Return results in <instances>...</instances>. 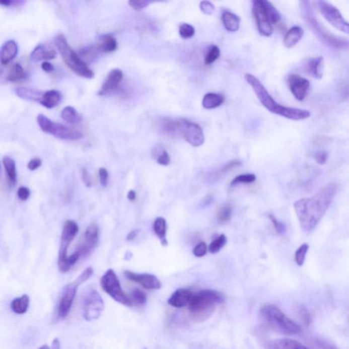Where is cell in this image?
<instances>
[{"label": "cell", "instance_id": "27", "mask_svg": "<svg viewBox=\"0 0 349 349\" xmlns=\"http://www.w3.org/2000/svg\"><path fill=\"white\" fill-rule=\"evenodd\" d=\"M15 93L18 97L22 99L30 100V101L38 102L39 103L44 93L36 89L19 87L15 88Z\"/></svg>", "mask_w": 349, "mask_h": 349}, {"label": "cell", "instance_id": "15", "mask_svg": "<svg viewBox=\"0 0 349 349\" xmlns=\"http://www.w3.org/2000/svg\"><path fill=\"white\" fill-rule=\"evenodd\" d=\"M287 84L291 94L298 101H303L307 97L310 89V83L305 77L296 74L287 77Z\"/></svg>", "mask_w": 349, "mask_h": 349}, {"label": "cell", "instance_id": "14", "mask_svg": "<svg viewBox=\"0 0 349 349\" xmlns=\"http://www.w3.org/2000/svg\"><path fill=\"white\" fill-rule=\"evenodd\" d=\"M252 12L259 34L266 37L271 36L273 32V27L272 25L270 24L269 19L266 14L263 0H256L253 2Z\"/></svg>", "mask_w": 349, "mask_h": 349}, {"label": "cell", "instance_id": "11", "mask_svg": "<svg viewBox=\"0 0 349 349\" xmlns=\"http://www.w3.org/2000/svg\"><path fill=\"white\" fill-rule=\"evenodd\" d=\"M320 13L326 21L337 30L349 35V22L345 20L340 11L328 2H317Z\"/></svg>", "mask_w": 349, "mask_h": 349}, {"label": "cell", "instance_id": "35", "mask_svg": "<svg viewBox=\"0 0 349 349\" xmlns=\"http://www.w3.org/2000/svg\"><path fill=\"white\" fill-rule=\"evenodd\" d=\"M152 156L156 159V162L159 165L168 166L170 165L171 159L167 150L161 146L158 145L152 150Z\"/></svg>", "mask_w": 349, "mask_h": 349}, {"label": "cell", "instance_id": "41", "mask_svg": "<svg viewBox=\"0 0 349 349\" xmlns=\"http://www.w3.org/2000/svg\"><path fill=\"white\" fill-rule=\"evenodd\" d=\"M256 176L252 173H248V174H244L238 175L235 177L234 179L231 181V186L239 184H251V183L255 182Z\"/></svg>", "mask_w": 349, "mask_h": 349}, {"label": "cell", "instance_id": "6", "mask_svg": "<svg viewBox=\"0 0 349 349\" xmlns=\"http://www.w3.org/2000/svg\"><path fill=\"white\" fill-rule=\"evenodd\" d=\"M54 42H55L56 47L58 49L63 61L71 70H72L75 74L84 77V78H93L94 75L93 71L89 68L88 65L71 47L66 38L63 34H57L54 39Z\"/></svg>", "mask_w": 349, "mask_h": 349}, {"label": "cell", "instance_id": "44", "mask_svg": "<svg viewBox=\"0 0 349 349\" xmlns=\"http://www.w3.org/2000/svg\"><path fill=\"white\" fill-rule=\"evenodd\" d=\"M179 35L184 39H189L195 34V30L193 26L190 24H183L179 26Z\"/></svg>", "mask_w": 349, "mask_h": 349}, {"label": "cell", "instance_id": "16", "mask_svg": "<svg viewBox=\"0 0 349 349\" xmlns=\"http://www.w3.org/2000/svg\"><path fill=\"white\" fill-rule=\"evenodd\" d=\"M99 237V227L95 223H91L85 232L84 241L80 248L76 250L80 252L81 256L86 257L92 253L97 246Z\"/></svg>", "mask_w": 349, "mask_h": 349}, {"label": "cell", "instance_id": "17", "mask_svg": "<svg viewBox=\"0 0 349 349\" xmlns=\"http://www.w3.org/2000/svg\"><path fill=\"white\" fill-rule=\"evenodd\" d=\"M123 275L126 278L132 282L138 283L144 288L148 290H156L162 287L161 281L153 274L150 273H138L126 270L123 272Z\"/></svg>", "mask_w": 349, "mask_h": 349}, {"label": "cell", "instance_id": "39", "mask_svg": "<svg viewBox=\"0 0 349 349\" xmlns=\"http://www.w3.org/2000/svg\"><path fill=\"white\" fill-rule=\"evenodd\" d=\"M232 207L230 205H225L221 207L218 213V221L221 224L228 223L231 220Z\"/></svg>", "mask_w": 349, "mask_h": 349}, {"label": "cell", "instance_id": "4", "mask_svg": "<svg viewBox=\"0 0 349 349\" xmlns=\"http://www.w3.org/2000/svg\"><path fill=\"white\" fill-rule=\"evenodd\" d=\"M225 300V296L219 291L204 289L195 292L189 304L188 310L192 317L204 319L211 315L212 312Z\"/></svg>", "mask_w": 349, "mask_h": 349}, {"label": "cell", "instance_id": "5", "mask_svg": "<svg viewBox=\"0 0 349 349\" xmlns=\"http://www.w3.org/2000/svg\"><path fill=\"white\" fill-rule=\"evenodd\" d=\"M260 314L265 323L277 332L286 335L302 333V327L287 317L282 310L273 304H267L262 306Z\"/></svg>", "mask_w": 349, "mask_h": 349}, {"label": "cell", "instance_id": "25", "mask_svg": "<svg viewBox=\"0 0 349 349\" xmlns=\"http://www.w3.org/2000/svg\"><path fill=\"white\" fill-rule=\"evenodd\" d=\"M61 95L57 90H51L44 92L39 103L47 109H53L61 103Z\"/></svg>", "mask_w": 349, "mask_h": 349}, {"label": "cell", "instance_id": "12", "mask_svg": "<svg viewBox=\"0 0 349 349\" xmlns=\"http://www.w3.org/2000/svg\"><path fill=\"white\" fill-rule=\"evenodd\" d=\"M82 285L83 283L77 277L73 283L67 285L61 291L60 298L56 308V314L59 319H65L68 315L74 302L77 290L79 287Z\"/></svg>", "mask_w": 349, "mask_h": 349}, {"label": "cell", "instance_id": "56", "mask_svg": "<svg viewBox=\"0 0 349 349\" xmlns=\"http://www.w3.org/2000/svg\"><path fill=\"white\" fill-rule=\"evenodd\" d=\"M24 1H19V0H4V1L0 2L1 5L4 6V7H19L25 4Z\"/></svg>", "mask_w": 349, "mask_h": 349}, {"label": "cell", "instance_id": "20", "mask_svg": "<svg viewBox=\"0 0 349 349\" xmlns=\"http://www.w3.org/2000/svg\"><path fill=\"white\" fill-rule=\"evenodd\" d=\"M57 55L55 50L49 44H40L36 46L30 54V58L34 61L51 60Z\"/></svg>", "mask_w": 349, "mask_h": 349}, {"label": "cell", "instance_id": "32", "mask_svg": "<svg viewBox=\"0 0 349 349\" xmlns=\"http://www.w3.org/2000/svg\"><path fill=\"white\" fill-rule=\"evenodd\" d=\"M27 77L26 71L20 63L11 65L7 75V80L10 82H17L24 80Z\"/></svg>", "mask_w": 349, "mask_h": 349}, {"label": "cell", "instance_id": "10", "mask_svg": "<svg viewBox=\"0 0 349 349\" xmlns=\"http://www.w3.org/2000/svg\"><path fill=\"white\" fill-rule=\"evenodd\" d=\"M105 309V303L99 293L91 289L84 294L82 300L83 316L87 321L99 319Z\"/></svg>", "mask_w": 349, "mask_h": 349}, {"label": "cell", "instance_id": "18", "mask_svg": "<svg viewBox=\"0 0 349 349\" xmlns=\"http://www.w3.org/2000/svg\"><path fill=\"white\" fill-rule=\"evenodd\" d=\"M123 75L122 71L118 68L113 69L110 71L109 75L104 82L101 88L98 92V95L104 96L114 93L118 90L121 82H122Z\"/></svg>", "mask_w": 349, "mask_h": 349}, {"label": "cell", "instance_id": "48", "mask_svg": "<svg viewBox=\"0 0 349 349\" xmlns=\"http://www.w3.org/2000/svg\"><path fill=\"white\" fill-rule=\"evenodd\" d=\"M206 252H207V246H206L205 242H201L198 243V244L194 247L193 254L196 257H202V256L205 255Z\"/></svg>", "mask_w": 349, "mask_h": 349}, {"label": "cell", "instance_id": "52", "mask_svg": "<svg viewBox=\"0 0 349 349\" xmlns=\"http://www.w3.org/2000/svg\"><path fill=\"white\" fill-rule=\"evenodd\" d=\"M100 182L103 187L107 186L109 180V173L105 168H100L99 169Z\"/></svg>", "mask_w": 349, "mask_h": 349}, {"label": "cell", "instance_id": "40", "mask_svg": "<svg viewBox=\"0 0 349 349\" xmlns=\"http://www.w3.org/2000/svg\"><path fill=\"white\" fill-rule=\"evenodd\" d=\"M308 249H309V246L307 244H304L299 247L296 254H295V261H296L297 265L300 267L302 266L305 261L306 256Z\"/></svg>", "mask_w": 349, "mask_h": 349}, {"label": "cell", "instance_id": "38", "mask_svg": "<svg viewBox=\"0 0 349 349\" xmlns=\"http://www.w3.org/2000/svg\"><path fill=\"white\" fill-rule=\"evenodd\" d=\"M227 238L226 235L222 234L210 244L209 251L212 254H217L221 251L226 245Z\"/></svg>", "mask_w": 349, "mask_h": 349}, {"label": "cell", "instance_id": "47", "mask_svg": "<svg viewBox=\"0 0 349 349\" xmlns=\"http://www.w3.org/2000/svg\"><path fill=\"white\" fill-rule=\"evenodd\" d=\"M151 3L152 2L147 1V0H139V1L133 0V1L128 2V5L135 11H142L145 8L148 7Z\"/></svg>", "mask_w": 349, "mask_h": 349}, {"label": "cell", "instance_id": "28", "mask_svg": "<svg viewBox=\"0 0 349 349\" xmlns=\"http://www.w3.org/2000/svg\"><path fill=\"white\" fill-rule=\"evenodd\" d=\"M30 303V297L28 295H24L12 301L11 308L15 314H24L28 311Z\"/></svg>", "mask_w": 349, "mask_h": 349}, {"label": "cell", "instance_id": "51", "mask_svg": "<svg viewBox=\"0 0 349 349\" xmlns=\"http://www.w3.org/2000/svg\"><path fill=\"white\" fill-rule=\"evenodd\" d=\"M17 196H18L19 199L24 200V201L28 200L30 196V189L25 186L20 187L17 190Z\"/></svg>", "mask_w": 349, "mask_h": 349}, {"label": "cell", "instance_id": "33", "mask_svg": "<svg viewBox=\"0 0 349 349\" xmlns=\"http://www.w3.org/2000/svg\"><path fill=\"white\" fill-rule=\"evenodd\" d=\"M117 47V40L111 36H105L102 38L99 44L96 47L98 53H111L115 51Z\"/></svg>", "mask_w": 349, "mask_h": 349}, {"label": "cell", "instance_id": "59", "mask_svg": "<svg viewBox=\"0 0 349 349\" xmlns=\"http://www.w3.org/2000/svg\"><path fill=\"white\" fill-rule=\"evenodd\" d=\"M60 342L58 338H55L52 342L51 349H60Z\"/></svg>", "mask_w": 349, "mask_h": 349}, {"label": "cell", "instance_id": "54", "mask_svg": "<svg viewBox=\"0 0 349 349\" xmlns=\"http://www.w3.org/2000/svg\"><path fill=\"white\" fill-rule=\"evenodd\" d=\"M240 165H242V163H241L240 161H234L229 162V163H227L226 165L224 166L223 169H222L221 173H227L228 171L233 169V168L239 167V166Z\"/></svg>", "mask_w": 349, "mask_h": 349}, {"label": "cell", "instance_id": "26", "mask_svg": "<svg viewBox=\"0 0 349 349\" xmlns=\"http://www.w3.org/2000/svg\"><path fill=\"white\" fill-rule=\"evenodd\" d=\"M3 163L7 174L8 184L10 187H13L17 182L16 164L14 160L9 156L3 158Z\"/></svg>", "mask_w": 349, "mask_h": 349}, {"label": "cell", "instance_id": "2", "mask_svg": "<svg viewBox=\"0 0 349 349\" xmlns=\"http://www.w3.org/2000/svg\"><path fill=\"white\" fill-rule=\"evenodd\" d=\"M245 80L252 87L263 107L273 114L294 121L303 120L311 116V113L308 110L285 107L277 103L270 95L265 86L254 75L247 73L245 75Z\"/></svg>", "mask_w": 349, "mask_h": 349}, {"label": "cell", "instance_id": "7", "mask_svg": "<svg viewBox=\"0 0 349 349\" xmlns=\"http://www.w3.org/2000/svg\"><path fill=\"white\" fill-rule=\"evenodd\" d=\"M79 229H80L76 222L72 220H67L65 222L61 235L60 247L57 260V265L61 272H67L78 261L76 256L73 254L67 256V249L78 233Z\"/></svg>", "mask_w": 349, "mask_h": 349}, {"label": "cell", "instance_id": "30", "mask_svg": "<svg viewBox=\"0 0 349 349\" xmlns=\"http://www.w3.org/2000/svg\"><path fill=\"white\" fill-rule=\"evenodd\" d=\"M224 26L229 32H235L239 30L240 24V18L238 15L230 12L223 13L222 16Z\"/></svg>", "mask_w": 349, "mask_h": 349}, {"label": "cell", "instance_id": "43", "mask_svg": "<svg viewBox=\"0 0 349 349\" xmlns=\"http://www.w3.org/2000/svg\"><path fill=\"white\" fill-rule=\"evenodd\" d=\"M310 345L313 349H339L334 344H331L328 341L323 339H314L310 342Z\"/></svg>", "mask_w": 349, "mask_h": 349}, {"label": "cell", "instance_id": "62", "mask_svg": "<svg viewBox=\"0 0 349 349\" xmlns=\"http://www.w3.org/2000/svg\"><path fill=\"white\" fill-rule=\"evenodd\" d=\"M348 318H349V311H348Z\"/></svg>", "mask_w": 349, "mask_h": 349}, {"label": "cell", "instance_id": "37", "mask_svg": "<svg viewBox=\"0 0 349 349\" xmlns=\"http://www.w3.org/2000/svg\"><path fill=\"white\" fill-rule=\"evenodd\" d=\"M130 298L132 305L143 306L147 302V296L144 291L135 289L131 292Z\"/></svg>", "mask_w": 349, "mask_h": 349}, {"label": "cell", "instance_id": "55", "mask_svg": "<svg viewBox=\"0 0 349 349\" xmlns=\"http://www.w3.org/2000/svg\"><path fill=\"white\" fill-rule=\"evenodd\" d=\"M42 165V161L38 158L33 159L29 162L28 168L30 171H35Z\"/></svg>", "mask_w": 349, "mask_h": 349}, {"label": "cell", "instance_id": "53", "mask_svg": "<svg viewBox=\"0 0 349 349\" xmlns=\"http://www.w3.org/2000/svg\"><path fill=\"white\" fill-rule=\"evenodd\" d=\"M82 175L83 182H84L86 186L88 187V188H91L92 186L91 177H90V173L86 169H82Z\"/></svg>", "mask_w": 349, "mask_h": 349}, {"label": "cell", "instance_id": "63", "mask_svg": "<svg viewBox=\"0 0 349 349\" xmlns=\"http://www.w3.org/2000/svg\"><path fill=\"white\" fill-rule=\"evenodd\" d=\"M143 349H147V348H143Z\"/></svg>", "mask_w": 349, "mask_h": 349}, {"label": "cell", "instance_id": "42", "mask_svg": "<svg viewBox=\"0 0 349 349\" xmlns=\"http://www.w3.org/2000/svg\"><path fill=\"white\" fill-rule=\"evenodd\" d=\"M220 52L219 48L217 46H212L211 48L208 51L207 55L205 56V60H204V63L206 65H209L212 64L214 62H215L219 58Z\"/></svg>", "mask_w": 349, "mask_h": 349}, {"label": "cell", "instance_id": "8", "mask_svg": "<svg viewBox=\"0 0 349 349\" xmlns=\"http://www.w3.org/2000/svg\"><path fill=\"white\" fill-rule=\"evenodd\" d=\"M37 122L40 128L44 132L53 135L59 139L77 141L83 137V134L80 130L61 123L54 122L44 115H38Z\"/></svg>", "mask_w": 349, "mask_h": 349}, {"label": "cell", "instance_id": "21", "mask_svg": "<svg viewBox=\"0 0 349 349\" xmlns=\"http://www.w3.org/2000/svg\"><path fill=\"white\" fill-rule=\"evenodd\" d=\"M323 57L321 56L312 57L306 61L304 71L313 78L321 80L323 75Z\"/></svg>", "mask_w": 349, "mask_h": 349}, {"label": "cell", "instance_id": "24", "mask_svg": "<svg viewBox=\"0 0 349 349\" xmlns=\"http://www.w3.org/2000/svg\"><path fill=\"white\" fill-rule=\"evenodd\" d=\"M304 31L302 27L295 26L287 32L284 39L285 47L291 49L296 45L304 36Z\"/></svg>", "mask_w": 349, "mask_h": 349}, {"label": "cell", "instance_id": "19", "mask_svg": "<svg viewBox=\"0 0 349 349\" xmlns=\"http://www.w3.org/2000/svg\"><path fill=\"white\" fill-rule=\"evenodd\" d=\"M195 292L189 289H179L168 300V304L172 307L182 308L189 306Z\"/></svg>", "mask_w": 349, "mask_h": 349}, {"label": "cell", "instance_id": "57", "mask_svg": "<svg viewBox=\"0 0 349 349\" xmlns=\"http://www.w3.org/2000/svg\"><path fill=\"white\" fill-rule=\"evenodd\" d=\"M41 67L42 70L46 73H51L52 71L54 70L53 65L51 64L49 61H43L41 65Z\"/></svg>", "mask_w": 349, "mask_h": 349}, {"label": "cell", "instance_id": "58", "mask_svg": "<svg viewBox=\"0 0 349 349\" xmlns=\"http://www.w3.org/2000/svg\"><path fill=\"white\" fill-rule=\"evenodd\" d=\"M138 234V229H135V230L130 231V232L128 233V235H127L126 240L128 241V242H132V241L134 240V239L137 237Z\"/></svg>", "mask_w": 349, "mask_h": 349}, {"label": "cell", "instance_id": "36", "mask_svg": "<svg viewBox=\"0 0 349 349\" xmlns=\"http://www.w3.org/2000/svg\"><path fill=\"white\" fill-rule=\"evenodd\" d=\"M264 7H265L266 14L270 24L271 25L277 24L281 21V16L277 10L275 9L274 6L270 2L267 0H263Z\"/></svg>", "mask_w": 349, "mask_h": 349}, {"label": "cell", "instance_id": "9", "mask_svg": "<svg viewBox=\"0 0 349 349\" xmlns=\"http://www.w3.org/2000/svg\"><path fill=\"white\" fill-rule=\"evenodd\" d=\"M100 285L102 289L117 302L123 306H133L130 298L126 296L121 288L120 282L114 270L109 269L106 271L100 279Z\"/></svg>", "mask_w": 349, "mask_h": 349}, {"label": "cell", "instance_id": "60", "mask_svg": "<svg viewBox=\"0 0 349 349\" xmlns=\"http://www.w3.org/2000/svg\"><path fill=\"white\" fill-rule=\"evenodd\" d=\"M136 193L134 190H131L129 191L128 195H127V198H128L129 200H132V201H133V200L136 199Z\"/></svg>", "mask_w": 349, "mask_h": 349}, {"label": "cell", "instance_id": "22", "mask_svg": "<svg viewBox=\"0 0 349 349\" xmlns=\"http://www.w3.org/2000/svg\"><path fill=\"white\" fill-rule=\"evenodd\" d=\"M18 53V45L14 40H8L2 46L1 63L7 65L16 57Z\"/></svg>", "mask_w": 349, "mask_h": 349}, {"label": "cell", "instance_id": "1", "mask_svg": "<svg viewBox=\"0 0 349 349\" xmlns=\"http://www.w3.org/2000/svg\"><path fill=\"white\" fill-rule=\"evenodd\" d=\"M337 190V184L331 183L312 197L302 198L295 202V212L304 232H312L317 227L332 202Z\"/></svg>", "mask_w": 349, "mask_h": 349}, {"label": "cell", "instance_id": "23", "mask_svg": "<svg viewBox=\"0 0 349 349\" xmlns=\"http://www.w3.org/2000/svg\"><path fill=\"white\" fill-rule=\"evenodd\" d=\"M268 349H310L298 341L289 338L277 339L268 344Z\"/></svg>", "mask_w": 349, "mask_h": 349}, {"label": "cell", "instance_id": "13", "mask_svg": "<svg viewBox=\"0 0 349 349\" xmlns=\"http://www.w3.org/2000/svg\"><path fill=\"white\" fill-rule=\"evenodd\" d=\"M179 134L193 147H199L205 142L201 128L196 123L187 119H178Z\"/></svg>", "mask_w": 349, "mask_h": 349}, {"label": "cell", "instance_id": "3", "mask_svg": "<svg viewBox=\"0 0 349 349\" xmlns=\"http://www.w3.org/2000/svg\"><path fill=\"white\" fill-rule=\"evenodd\" d=\"M301 10L303 19L306 21L310 30L322 42L335 49H348V40L332 35L320 24L319 21L316 18L309 2H301Z\"/></svg>", "mask_w": 349, "mask_h": 349}, {"label": "cell", "instance_id": "45", "mask_svg": "<svg viewBox=\"0 0 349 349\" xmlns=\"http://www.w3.org/2000/svg\"><path fill=\"white\" fill-rule=\"evenodd\" d=\"M298 316L305 325H309L311 322V316L306 308L300 307L298 310Z\"/></svg>", "mask_w": 349, "mask_h": 349}, {"label": "cell", "instance_id": "34", "mask_svg": "<svg viewBox=\"0 0 349 349\" xmlns=\"http://www.w3.org/2000/svg\"><path fill=\"white\" fill-rule=\"evenodd\" d=\"M61 118L71 124H76L82 121V115L78 111L71 106H67L62 110L61 113Z\"/></svg>", "mask_w": 349, "mask_h": 349}, {"label": "cell", "instance_id": "46", "mask_svg": "<svg viewBox=\"0 0 349 349\" xmlns=\"http://www.w3.org/2000/svg\"><path fill=\"white\" fill-rule=\"evenodd\" d=\"M269 219L270 221H271V223H273V227H274L275 231H277L278 234L282 235L283 233H285V231H286V226H285L284 223H283L282 222L277 221L276 218L272 215H269Z\"/></svg>", "mask_w": 349, "mask_h": 349}, {"label": "cell", "instance_id": "29", "mask_svg": "<svg viewBox=\"0 0 349 349\" xmlns=\"http://www.w3.org/2000/svg\"><path fill=\"white\" fill-rule=\"evenodd\" d=\"M154 231L155 234L157 235L161 244L163 246H167L168 241L167 240V222L163 217H158L155 220L154 223Z\"/></svg>", "mask_w": 349, "mask_h": 349}, {"label": "cell", "instance_id": "49", "mask_svg": "<svg viewBox=\"0 0 349 349\" xmlns=\"http://www.w3.org/2000/svg\"><path fill=\"white\" fill-rule=\"evenodd\" d=\"M199 7L202 12L205 15H212L215 11V6L210 2L202 1L200 3Z\"/></svg>", "mask_w": 349, "mask_h": 349}, {"label": "cell", "instance_id": "61", "mask_svg": "<svg viewBox=\"0 0 349 349\" xmlns=\"http://www.w3.org/2000/svg\"><path fill=\"white\" fill-rule=\"evenodd\" d=\"M38 349H51L50 348V347L48 346L47 344H44L42 345V346H40L39 348Z\"/></svg>", "mask_w": 349, "mask_h": 349}, {"label": "cell", "instance_id": "31", "mask_svg": "<svg viewBox=\"0 0 349 349\" xmlns=\"http://www.w3.org/2000/svg\"><path fill=\"white\" fill-rule=\"evenodd\" d=\"M224 102L225 98L223 96L215 93H208L204 96L202 105L205 109H213L219 107Z\"/></svg>", "mask_w": 349, "mask_h": 349}, {"label": "cell", "instance_id": "50", "mask_svg": "<svg viewBox=\"0 0 349 349\" xmlns=\"http://www.w3.org/2000/svg\"><path fill=\"white\" fill-rule=\"evenodd\" d=\"M314 159L320 165H325L328 160V154L327 152L320 151L314 154Z\"/></svg>", "mask_w": 349, "mask_h": 349}]
</instances>
